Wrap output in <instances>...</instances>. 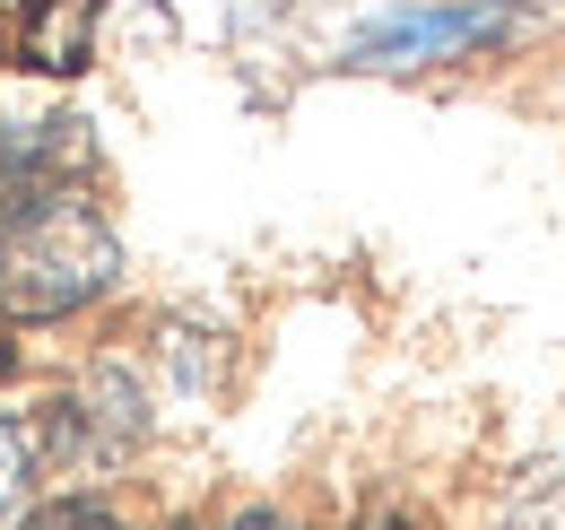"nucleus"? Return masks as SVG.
Returning <instances> with one entry per match:
<instances>
[{
  "label": "nucleus",
  "instance_id": "f257e3e1",
  "mask_svg": "<svg viewBox=\"0 0 565 530\" xmlns=\"http://www.w3.org/2000/svg\"><path fill=\"white\" fill-rule=\"evenodd\" d=\"M122 244L105 226V209L87 192H62L44 209L0 218V314L9 322H62L87 314L96 296H114Z\"/></svg>",
  "mask_w": 565,
  "mask_h": 530
},
{
  "label": "nucleus",
  "instance_id": "f03ea898",
  "mask_svg": "<svg viewBox=\"0 0 565 530\" xmlns=\"http://www.w3.org/2000/svg\"><path fill=\"white\" fill-rule=\"evenodd\" d=\"M35 426H44V462L96 478V469H114V462H131V453H140L148 392H140V374H131L122 357H96V365H87V374H78V383L53 400Z\"/></svg>",
  "mask_w": 565,
  "mask_h": 530
},
{
  "label": "nucleus",
  "instance_id": "7ed1b4c3",
  "mask_svg": "<svg viewBox=\"0 0 565 530\" xmlns=\"http://www.w3.org/2000/svg\"><path fill=\"white\" fill-rule=\"evenodd\" d=\"M87 174H96L87 123H71V114L0 123V218L44 209V200H62V192H87Z\"/></svg>",
  "mask_w": 565,
  "mask_h": 530
},
{
  "label": "nucleus",
  "instance_id": "20e7f679",
  "mask_svg": "<svg viewBox=\"0 0 565 530\" xmlns=\"http://www.w3.org/2000/svg\"><path fill=\"white\" fill-rule=\"evenodd\" d=\"M522 9H409V18H383L374 35H356V70H418V62H452V53H479L495 35H513Z\"/></svg>",
  "mask_w": 565,
  "mask_h": 530
},
{
  "label": "nucleus",
  "instance_id": "39448f33",
  "mask_svg": "<svg viewBox=\"0 0 565 530\" xmlns=\"http://www.w3.org/2000/svg\"><path fill=\"white\" fill-rule=\"evenodd\" d=\"M96 35H105V0H18V70L78 78L96 62Z\"/></svg>",
  "mask_w": 565,
  "mask_h": 530
},
{
  "label": "nucleus",
  "instance_id": "423d86ee",
  "mask_svg": "<svg viewBox=\"0 0 565 530\" xmlns=\"http://www.w3.org/2000/svg\"><path fill=\"white\" fill-rule=\"evenodd\" d=\"M35 478H44V426L18 417V409H0V522L35 496Z\"/></svg>",
  "mask_w": 565,
  "mask_h": 530
},
{
  "label": "nucleus",
  "instance_id": "0eeeda50",
  "mask_svg": "<svg viewBox=\"0 0 565 530\" xmlns=\"http://www.w3.org/2000/svg\"><path fill=\"white\" fill-rule=\"evenodd\" d=\"M513 530H565V462L531 469L513 487Z\"/></svg>",
  "mask_w": 565,
  "mask_h": 530
},
{
  "label": "nucleus",
  "instance_id": "6e6552de",
  "mask_svg": "<svg viewBox=\"0 0 565 530\" xmlns=\"http://www.w3.org/2000/svg\"><path fill=\"white\" fill-rule=\"evenodd\" d=\"M18 530H122L105 505H44L35 522H18Z\"/></svg>",
  "mask_w": 565,
  "mask_h": 530
},
{
  "label": "nucleus",
  "instance_id": "1a4fd4ad",
  "mask_svg": "<svg viewBox=\"0 0 565 530\" xmlns=\"http://www.w3.org/2000/svg\"><path fill=\"white\" fill-rule=\"evenodd\" d=\"M9 365H18V348H9V322H0V383H9Z\"/></svg>",
  "mask_w": 565,
  "mask_h": 530
},
{
  "label": "nucleus",
  "instance_id": "9d476101",
  "mask_svg": "<svg viewBox=\"0 0 565 530\" xmlns=\"http://www.w3.org/2000/svg\"><path fill=\"white\" fill-rule=\"evenodd\" d=\"M235 530H287V522H235Z\"/></svg>",
  "mask_w": 565,
  "mask_h": 530
},
{
  "label": "nucleus",
  "instance_id": "9b49d317",
  "mask_svg": "<svg viewBox=\"0 0 565 530\" xmlns=\"http://www.w3.org/2000/svg\"><path fill=\"white\" fill-rule=\"evenodd\" d=\"M0 9H18V0H0Z\"/></svg>",
  "mask_w": 565,
  "mask_h": 530
}]
</instances>
